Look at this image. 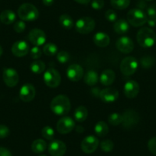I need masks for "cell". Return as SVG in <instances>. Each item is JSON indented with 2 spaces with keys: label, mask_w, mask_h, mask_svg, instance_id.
Listing matches in <instances>:
<instances>
[{
  "label": "cell",
  "mask_w": 156,
  "mask_h": 156,
  "mask_svg": "<svg viewBox=\"0 0 156 156\" xmlns=\"http://www.w3.org/2000/svg\"><path fill=\"white\" fill-rule=\"evenodd\" d=\"M51 109L57 115H67L70 110V102L65 95H58L51 102Z\"/></svg>",
  "instance_id": "cell-1"
},
{
  "label": "cell",
  "mask_w": 156,
  "mask_h": 156,
  "mask_svg": "<svg viewBox=\"0 0 156 156\" xmlns=\"http://www.w3.org/2000/svg\"><path fill=\"white\" fill-rule=\"evenodd\" d=\"M83 131H84V129H83V127L80 126H79L76 127V132H78V133H83Z\"/></svg>",
  "instance_id": "cell-50"
},
{
  "label": "cell",
  "mask_w": 156,
  "mask_h": 156,
  "mask_svg": "<svg viewBox=\"0 0 156 156\" xmlns=\"http://www.w3.org/2000/svg\"><path fill=\"white\" fill-rule=\"evenodd\" d=\"M110 3L115 9H125L129 5L130 0H110Z\"/></svg>",
  "instance_id": "cell-30"
},
{
  "label": "cell",
  "mask_w": 156,
  "mask_h": 156,
  "mask_svg": "<svg viewBox=\"0 0 156 156\" xmlns=\"http://www.w3.org/2000/svg\"><path fill=\"white\" fill-rule=\"evenodd\" d=\"M147 17L156 18V5H151L147 9Z\"/></svg>",
  "instance_id": "cell-43"
},
{
  "label": "cell",
  "mask_w": 156,
  "mask_h": 156,
  "mask_svg": "<svg viewBox=\"0 0 156 156\" xmlns=\"http://www.w3.org/2000/svg\"><path fill=\"white\" fill-rule=\"evenodd\" d=\"M100 148L105 152H110L113 149L114 143L112 142V141L109 140V139H106V140H103L101 142Z\"/></svg>",
  "instance_id": "cell-35"
},
{
  "label": "cell",
  "mask_w": 156,
  "mask_h": 156,
  "mask_svg": "<svg viewBox=\"0 0 156 156\" xmlns=\"http://www.w3.org/2000/svg\"><path fill=\"white\" fill-rule=\"evenodd\" d=\"M48 149L51 156H64L67 151V146L62 141L53 140L48 145Z\"/></svg>",
  "instance_id": "cell-13"
},
{
  "label": "cell",
  "mask_w": 156,
  "mask_h": 156,
  "mask_svg": "<svg viewBox=\"0 0 156 156\" xmlns=\"http://www.w3.org/2000/svg\"><path fill=\"white\" fill-rule=\"evenodd\" d=\"M91 93H92V94L94 97H100V90H99V88H93V89L91 90Z\"/></svg>",
  "instance_id": "cell-46"
},
{
  "label": "cell",
  "mask_w": 156,
  "mask_h": 156,
  "mask_svg": "<svg viewBox=\"0 0 156 156\" xmlns=\"http://www.w3.org/2000/svg\"><path fill=\"white\" fill-rule=\"evenodd\" d=\"M41 135L48 140H52L55 137V130L51 126H44L41 130Z\"/></svg>",
  "instance_id": "cell-33"
},
{
  "label": "cell",
  "mask_w": 156,
  "mask_h": 156,
  "mask_svg": "<svg viewBox=\"0 0 156 156\" xmlns=\"http://www.w3.org/2000/svg\"><path fill=\"white\" fill-rule=\"evenodd\" d=\"M47 148V143L44 140L37 139L34 140L31 144V150L36 154H41L44 152Z\"/></svg>",
  "instance_id": "cell-24"
},
{
  "label": "cell",
  "mask_w": 156,
  "mask_h": 156,
  "mask_svg": "<svg viewBox=\"0 0 156 156\" xmlns=\"http://www.w3.org/2000/svg\"><path fill=\"white\" fill-rule=\"evenodd\" d=\"M94 131H95L96 134L100 137H104L109 133V127H108L107 124L103 121H99L95 126L94 128Z\"/></svg>",
  "instance_id": "cell-27"
},
{
  "label": "cell",
  "mask_w": 156,
  "mask_h": 156,
  "mask_svg": "<svg viewBox=\"0 0 156 156\" xmlns=\"http://www.w3.org/2000/svg\"><path fill=\"white\" fill-rule=\"evenodd\" d=\"M76 2L80 4H83V5H86V4H88L91 0H75Z\"/></svg>",
  "instance_id": "cell-49"
},
{
  "label": "cell",
  "mask_w": 156,
  "mask_h": 156,
  "mask_svg": "<svg viewBox=\"0 0 156 156\" xmlns=\"http://www.w3.org/2000/svg\"><path fill=\"white\" fill-rule=\"evenodd\" d=\"M41 55H42V51L38 46H34L30 50V56L33 59H38L39 58H41Z\"/></svg>",
  "instance_id": "cell-37"
},
{
  "label": "cell",
  "mask_w": 156,
  "mask_h": 156,
  "mask_svg": "<svg viewBox=\"0 0 156 156\" xmlns=\"http://www.w3.org/2000/svg\"><path fill=\"white\" fill-rule=\"evenodd\" d=\"M70 57L68 52L64 51H61L58 52V55H57V59L61 64H65V63H67L70 60Z\"/></svg>",
  "instance_id": "cell-36"
},
{
  "label": "cell",
  "mask_w": 156,
  "mask_h": 156,
  "mask_svg": "<svg viewBox=\"0 0 156 156\" xmlns=\"http://www.w3.org/2000/svg\"><path fill=\"white\" fill-rule=\"evenodd\" d=\"M147 23L151 27L156 26V18H148L147 19Z\"/></svg>",
  "instance_id": "cell-45"
},
{
  "label": "cell",
  "mask_w": 156,
  "mask_h": 156,
  "mask_svg": "<svg viewBox=\"0 0 156 156\" xmlns=\"http://www.w3.org/2000/svg\"><path fill=\"white\" fill-rule=\"evenodd\" d=\"M2 77L5 84L9 87H14L19 83V73L13 68H5Z\"/></svg>",
  "instance_id": "cell-12"
},
{
  "label": "cell",
  "mask_w": 156,
  "mask_h": 156,
  "mask_svg": "<svg viewBox=\"0 0 156 156\" xmlns=\"http://www.w3.org/2000/svg\"><path fill=\"white\" fill-rule=\"evenodd\" d=\"M91 6L96 10L101 9L104 6V1L103 0H93L91 2Z\"/></svg>",
  "instance_id": "cell-42"
},
{
  "label": "cell",
  "mask_w": 156,
  "mask_h": 156,
  "mask_svg": "<svg viewBox=\"0 0 156 156\" xmlns=\"http://www.w3.org/2000/svg\"><path fill=\"white\" fill-rule=\"evenodd\" d=\"M28 40L34 46H41L45 43L47 40V36L45 33L38 28H33L29 31L28 34Z\"/></svg>",
  "instance_id": "cell-9"
},
{
  "label": "cell",
  "mask_w": 156,
  "mask_h": 156,
  "mask_svg": "<svg viewBox=\"0 0 156 156\" xmlns=\"http://www.w3.org/2000/svg\"><path fill=\"white\" fill-rule=\"evenodd\" d=\"M114 31L119 34H124L127 33L129 29V25L125 19H119L114 24Z\"/></svg>",
  "instance_id": "cell-22"
},
{
  "label": "cell",
  "mask_w": 156,
  "mask_h": 156,
  "mask_svg": "<svg viewBox=\"0 0 156 156\" xmlns=\"http://www.w3.org/2000/svg\"><path fill=\"white\" fill-rule=\"evenodd\" d=\"M115 72L112 70H110V69H107V70H105L102 72L100 80L103 85L109 86V85L112 84V83L115 81Z\"/></svg>",
  "instance_id": "cell-20"
},
{
  "label": "cell",
  "mask_w": 156,
  "mask_h": 156,
  "mask_svg": "<svg viewBox=\"0 0 156 156\" xmlns=\"http://www.w3.org/2000/svg\"><path fill=\"white\" fill-rule=\"evenodd\" d=\"M116 48L124 54L131 53L134 49V43L133 40L126 36L119 37L116 41Z\"/></svg>",
  "instance_id": "cell-15"
},
{
  "label": "cell",
  "mask_w": 156,
  "mask_h": 156,
  "mask_svg": "<svg viewBox=\"0 0 156 156\" xmlns=\"http://www.w3.org/2000/svg\"><path fill=\"white\" fill-rule=\"evenodd\" d=\"M0 156H12V153L7 148L0 147Z\"/></svg>",
  "instance_id": "cell-44"
},
{
  "label": "cell",
  "mask_w": 156,
  "mask_h": 156,
  "mask_svg": "<svg viewBox=\"0 0 156 156\" xmlns=\"http://www.w3.org/2000/svg\"><path fill=\"white\" fill-rule=\"evenodd\" d=\"M75 122L72 118L64 116L58 120L57 124V129L61 134H67L74 129Z\"/></svg>",
  "instance_id": "cell-10"
},
{
  "label": "cell",
  "mask_w": 156,
  "mask_h": 156,
  "mask_svg": "<svg viewBox=\"0 0 156 156\" xmlns=\"http://www.w3.org/2000/svg\"><path fill=\"white\" fill-rule=\"evenodd\" d=\"M122 126L125 129H129L136 126L139 122L140 117L139 113L133 109H127L122 115Z\"/></svg>",
  "instance_id": "cell-7"
},
{
  "label": "cell",
  "mask_w": 156,
  "mask_h": 156,
  "mask_svg": "<svg viewBox=\"0 0 156 156\" xmlns=\"http://www.w3.org/2000/svg\"><path fill=\"white\" fill-rule=\"evenodd\" d=\"M95 21L90 17H82L75 23L76 31L82 34H87L94 31L95 28Z\"/></svg>",
  "instance_id": "cell-5"
},
{
  "label": "cell",
  "mask_w": 156,
  "mask_h": 156,
  "mask_svg": "<svg viewBox=\"0 0 156 156\" xmlns=\"http://www.w3.org/2000/svg\"><path fill=\"white\" fill-rule=\"evenodd\" d=\"M29 51V45L25 41H18L13 44L12 47V52L16 57L25 56Z\"/></svg>",
  "instance_id": "cell-19"
},
{
  "label": "cell",
  "mask_w": 156,
  "mask_h": 156,
  "mask_svg": "<svg viewBox=\"0 0 156 156\" xmlns=\"http://www.w3.org/2000/svg\"><path fill=\"white\" fill-rule=\"evenodd\" d=\"M18 16L22 21H34L38 18L39 12L34 5L24 3L18 9Z\"/></svg>",
  "instance_id": "cell-3"
},
{
  "label": "cell",
  "mask_w": 156,
  "mask_h": 156,
  "mask_svg": "<svg viewBox=\"0 0 156 156\" xmlns=\"http://www.w3.org/2000/svg\"><path fill=\"white\" fill-rule=\"evenodd\" d=\"M141 65L144 68H149L151 67L154 64V58L151 56H145L141 58Z\"/></svg>",
  "instance_id": "cell-34"
},
{
  "label": "cell",
  "mask_w": 156,
  "mask_h": 156,
  "mask_svg": "<svg viewBox=\"0 0 156 156\" xmlns=\"http://www.w3.org/2000/svg\"><path fill=\"white\" fill-rule=\"evenodd\" d=\"M98 74L94 70H89V71L86 72V73L84 74V77H83L84 82L88 86H94V85L97 84V83L98 82Z\"/></svg>",
  "instance_id": "cell-25"
},
{
  "label": "cell",
  "mask_w": 156,
  "mask_h": 156,
  "mask_svg": "<svg viewBox=\"0 0 156 156\" xmlns=\"http://www.w3.org/2000/svg\"><path fill=\"white\" fill-rule=\"evenodd\" d=\"M108 122L112 126L119 125L122 122V115H120L119 113H116V112H113V113L110 114L109 115V117H108Z\"/></svg>",
  "instance_id": "cell-32"
},
{
  "label": "cell",
  "mask_w": 156,
  "mask_h": 156,
  "mask_svg": "<svg viewBox=\"0 0 156 156\" xmlns=\"http://www.w3.org/2000/svg\"><path fill=\"white\" fill-rule=\"evenodd\" d=\"M26 25L23 21H17L14 25V30L17 33H22L25 31Z\"/></svg>",
  "instance_id": "cell-40"
},
{
  "label": "cell",
  "mask_w": 156,
  "mask_h": 156,
  "mask_svg": "<svg viewBox=\"0 0 156 156\" xmlns=\"http://www.w3.org/2000/svg\"><path fill=\"white\" fill-rule=\"evenodd\" d=\"M138 7H139V9H144L145 7H146V4L143 1H139V3H138Z\"/></svg>",
  "instance_id": "cell-48"
},
{
  "label": "cell",
  "mask_w": 156,
  "mask_h": 156,
  "mask_svg": "<svg viewBox=\"0 0 156 156\" xmlns=\"http://www.w3.org/2000/svg\"><path fill=\"white\" fill-rule=\"evenodd\" d=\"M16 15L13 11L9 9L4 10L0 14V21L5 25H10L16 21Z\"/></svg>",
  "instance_id": "cell-23"
},
{
  "label": "cell",
  "mask_w": 156,
  "mask_h": 156,
  "mask_svg": "<svg viewBox=\"0 0 156 156\" xmlns=\"http://www.w3.org/2000/svg\"><path fill=\"white\" fill-rule=\"evenodd\" d=\"M30 69H31V72L36 74H40V73H43L45 70V64L43 61H38V60H35L31 63V66H30Z\"/></svg>",
  "instance_id": "cell-29"
},
{
  "label": "cell",
  "mask_w": 156,
  "mask_h": 156,
  "mask_svg": "<svg viewBox=\"0 0 156 156\" xmlns=\"http://www.w3.org/2000/svg\"><path fill=\"white\" fill-rule=\"evenodd\" d=\"M148 148L151 154L156 155V136L155 137L151 138V139L148 141Z\"/></svg>",
  "instance_id": "cell-38"
},
{
  "label": "cell",
  "mask_w": 156,
  "mask_h": 156,
  "mask_svg": "<svg viewBox=\"0 0 156 156\" xmlns=\"http://www.w3.org/2000/svg\"><path fill=\"white\" fill-rule=\"evenodd\" d=\"M59 22L61 26L65 29H71L73 27V20L69 15L64 14L60 16Z\"/></svg>",
  "instance_id": "cell-28"
},
{
  "label": "cell",
  "mask_w": 156,
  "mask_h": 156,
  "mask_svg": "<svg viewBox=\"0 0 156 156\" xmlns=\"http://www.w3.org/2000/svg\"><path fill=\"white\" fill-rule=\"evenodd\" d=\"M94 42L100 48H105L108 46L110 42L109 35L104 32H97L94 36Z\"/></svg>",
  "instance_id": "cell-21"
},
{
  "label": "cell",
  "mask_w": 156,
  "mask_h": 156,
  "mask_svg": "<svg viewBox=\"0 0 156 156\" xmlns=\"http://www.w3.org/2000/svg\"><path fill=\"white\" fill-rule=\"evenodd\" d=\"M39 156H46V155H44V154H41V155H39Z\"/></svg>",
  "instance_id": "cell-52"
},
{
  "label": "cell",
  "mask_w": 156,
  "mask_h": 156,
  "mask_svg": "<svg viewBox=\"0 0 156 156\" xmlns=\"http://www.w3.org/2000/svg\"><path fill=\"white\" fill-rule=\"evenodd\" d=\"M139 85L136 81L130 80L126 83L124 86V94L129 99H133L137 97L139 93Z\"/></svg>",
  "instance_id": "cell-18"
},
{
  "label": "cell",
  "mask_w": 156,
  "mask_h": 156,
  "mask_svg": "<svg viewBox=\"0 0 156 156\" xmlns=\"http://www.w3.org/2000/svg\"><path fill=\"white\" fill-rule=\"evenodd\" d=\"M145 1H152V0H145Z\"/></svg>",
  "instance_id": "cell-53"
},
{
  "label": "cell",
  "mask_w": 156,
  "mask_h": 156,
  "mask_svg": "<svg viewBox=\"0 0 156 156\" xmlns=\"http://www.w3.org/2000/svg\"><path fill=\"white\" fill-rule=\"evenodd\" d=\"M88 115V112H87V109L85 106H78L74 111V118L76 119V121L79 122H82L83 121L86 120L87 117Z\"/></svg>",
  "instance_id": "cell-26"
},
{
  "label": "cell",
  "mask_w": 156,
  "mask_h": 156,
  "mask_svg": "<svg viewBox=\"0 0 156 156\" xmlns=\"http://www.w3.org/2000/svg\"><path fill=\"white\" fill-rule=\"evenodd\" d=\"M136 38L141 47L148 48L155 44L156 34L151 28L144 27L138 31Z\"/></svg>",
  "instance_id": "cell-2"
},
{
  "label": "cell",
  "mask_w": 156,
  "mask_h": 156,
  "mask_svg": "<svg viewBox=\"0 0 156 156\" xmlns=\"http://www.w3.org/2000/svg\"><path fill=\"white\" fill-rule=\"evenodd\" d=\"M2 52H3V51H2V47H1V46H0V56H1V55H2Z\"/></svg>",
  "instance_id": "cell-51"
},
{
  "label": "cell",
  "mask_w": 156,
  "mask_h": 156,
  "mask_svg": "<svg viewBox=\"0 0 156 156\" xmlns=\"http://www.w3.org/2000/svg\"><path fill=\"white\" fill-rule=\"evenodd\" d=\"M119 97V92L115 88L109 87L100 90V98L104 103H113Z\"/></svg>",
  "instance_id": "cell-17"
},
{
  "label": "cell",
  "mask_w": 156,
  "mask_h": 156,
  "mask_svg": "<svg viewBox=\"0 0 156 156\" xmlns=\"http://www.w3.org/2000/svg\"><path fill=\"white\" fill-rule=\"evenodd\" d=\"M99 146V140L94 136H88L81 142V149L86 154H91Z\"/></svg>",
  "instance_id": "cell-11"
},
{
  "label": "cell",
  "mask_w": 156,
  "mask_h": 156,
  "mask_svg": "<svg viewBox=\"0 0 156 156\" xmlns=\"http://www.w3.org/2000/svg\"><path fill=\"white\" fill-rule=\"evenodd\" d=\"M139 67L138 61L133 57H126L120 64V70L125 76H131L134 74Z\"/></svg>",
  "instance_id": "cell-6"
},
{
  "label": "cell",
  "mask_w": 156,
  "mask_h": 156,
  "mask_svg": "<svg viewBox=\"0 0 156 156\" xmlns=\"http://www.w3.org/2000/svg\"><path fill=\"white\" fill-rule=\"evenodd\" d=\"M58 47L53 43H48L43 48V52L48 56H54L58 54Z\"/></svg>",
  "instance_id": "cell-31"
},
{
  "label": "cell",
  "mask_w": 156,
  "mask_h": 156,
  "mask_svg": "<svg viewBox=\"0 0 156 156\" xmlns=\"http://www.w3.org/2000/svg\"><path fill=\"white\" fill-rule=\"evenodd\" d=\"M55 0H42V2L44 5L46 6H51L53 5Z\"/></svg>",
  "instance_id": "cell-47"
},
{
  "label": "cell",
  "mask_w": 156,
  "mask_h": 156,
  "mask_svg": "<svg viewBox=\"0 0 156 156\" xmlns=\"http://www.w3.org/2000/svg\"><path fill=\"white\" fill-rule=\"evenodd\" d=\"M9 129L5 125H0V139H5L9 135Z\"/></svg>",
  "instance_id": "cell-41"
},
{
  "label": "cell",
  "mask_w": 156,
  "mask_h": 156,
  "mask_svg": "<svg viewBox=\"0 0 156 156\" xmlns=\"http://www.w3.org/2000/svg\"><path fill=\"white\" fill-rule=\"evenodd\" d=\"M105 17H106V19H107L109 22H114L116 20L117 15L115 11H113V10L112 9H109L106 12V13H105Z\"/></svg>",
  "instance_id": "cell-39"
},
{
  "label": "cell",
  "mask_w": 156,
  "mask_h": 156,
  "mask_svg": "<svg viewBox=\"0 0 156 156\" xmlns=\"http://www.w3.org/2000/svg\"><path fill=\"white\" fill-rule=\"evenodd\" d=\"M67 76L69 80L71 81L76 82L79 81L83 78V69L79 64H72L69 66L67 69Z\"/></svg>",
  "instance_id": "cell-14"
},
{
  "label": "cell",
  "mask_w": 156,
  "mask_h": 156,
  "mask_svg": "<svg viewBox=\"0 0 156 156\" xmlns=\"http://www.w3.org/2000/svg\"><path fill=\"white\" fill-rule=\"evenodd\" d=\"M44 80L45 84L49 87H57L61 83V74L55 68H49L44 72Z\"/></svg>",
  "instance_id": "cell-8"
},
{
  "label": "cell",
  "mask_w": 156,
  "mask_h": 156,
  "mask_svg": "<svg viewBox=\"0 0 156 156\" xmlns=\"http://www.w3.org/2000/svg\"><path fill=\"white\" fill-rule=\"evenodd\" d=\"M147 15L139 9H133L127 13V20L131 25L140 27L147 22Z\"/></svg>",
  "instance_id": "cell-4"
},
{
  "label": "cell",
  "mask_w": 156,
  "mask_h": 156,
  "mask_svg": "<svg viewBox=\"0 0 156 156\" xmlns=\"http://www.w3.org/2000/svg\"><path fill=\"white\" fill-rule=\"evenodd\" d=\"M35 88L31 83H25L21 87L19 97L23 102H30L35 97Z\"/></svg>",
  "instance_id": "cell-16"
}]
</instances>
